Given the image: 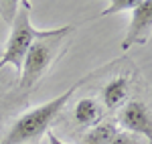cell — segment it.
<instances>
[{"label": "cell", "instance_id": "1", "mask_svg": "<svg viewBox=\"0 0 152 144\" xmlns=\"http://www.w3.org/2000/svg\"><path fill=\"white\" fill-rule=\"evenodd\" d=\"M81 85V81L73 83L69 89H65L61 96L53 97L45 102L43 106H37L35 110L23 114L18 120L12 124V128L8 130L4 144H28L39 140L43 134L49 130V126L55 122V118L59 116V112L65 108V104L71 99V96L75 94V89Z\"/></svg>", "mask_w": 152, "mask_h": 144}, {"label": "cell", "instance_id": "2", "mask_svg": "<svg viewBox=\"0 0 152 144\" xmlns=\"http://www.w3.org/2000/svg\"><path fill=\"white\" fill-rule=\"evenodd\" d=\"M10 37H8V43H6V49L0 57V67L4 65H12L16 71L20 73V67H23L24 55L28 53V49L35 45L37 41L45 39V37L53 35L55 29H37L35 24L31 23V2L23 0L20 6H18V12L14 16V20L10 24Z\"/></svg>", "mask_w": 152, "mask_h": 144}, {"label": "cell", "instance_id": "3", "mask_svg": "<svg viewBox=\"0 0 152 144\" xmlns=\"http://www.w3.org/2000/svg\"><path fill=\"white\" fill-rule=\"evenodd\" d=\"M73 31L71 24L65 26H57L53 35L45 37L41 41H37L33 47L28 49V53L24 55L23 67H20V89H31L35 83H39V79L47 73V69L53 65V61L57 59L59 49L63 45L65 37Z\"/></svg>", "mask_w": 152, "mask_h": 144}, {"label": "cell", "instance_id": "4", "mask_svg": "<svg viewBox=\"0 0 152 144\" xmlns=\"http://www.w3.org/2000/svg\"><path fill=\"white\" fill-rule=\"evenodd\" d=\"M152 35V0H140L130 12V26L126 31L122 49L128 51L134 45H144Z\"/></svg>", "mask_w": 152, "mask_h": 144}, {"label": "cell", "instance_id": "5", "mask_svg": "<svg viewBox=\"0 0 152 144\" xmlns=\"http://www.w3.org/2000/svg\"><path fill=\"white\" fill-rule=\"evenodd\" d=\"M118 122L124 128V132H130L134 136H144L152 142V118L142 102H138V99L128 102L120 110Z\"/></svg>", "mask_w": 152, "mask_h": 144}, {"label": "cell", "instance_id": "6", "mask_svg": "<svg viewBox=\"0 0 152 144\" xmlns=\"http://www.w3.org/2000/svg\"><path fill=\"white\" fill-rule=\"evenodd\" d=\"M73 118L77 124H81L85 128H91L95 124L102 122V106L94 97H83L75 104L73 108Z\"/></svg>", "mask_w": 152, "mask_h": 144}, {"label": "cell", "instance_id": "7", "mask_svg": "<svg viewBox=\"0 0 152 144\" xmlns=\"http://www.w3.org/2000/svg\"><path fill=\"white\" fill-rule=\"evenodd\" d=\"M104 106L107 110H122L128 99V79L126 77H116L107 81L104 87Z\"/></svg>", "mask_w": 152, "mask_h": 144}, {"label": "cell", "instance_id": "8", "mask_svg": "<svg viewBox=\"0 0 152 144\" xmlns=\"http://www.w3.org/2000/svg\"><path fill=\"white\" fill-rule=\"evenodd\" d=\"M118 126L114 122H99V124H95L91 126L85 136H83V142L85 144H110L114 138L118 136Z\"/></svg>", "mask_w": 152, "mask_h": 144}, {"label": "cell", "instance_id": "9", "mask_svg": "<svg viewBox=\"0 0 152 144\" xmlns=\"http://www.w3.org/2000/svg\"><path fill=\"white\" fill-rule=\"evenodd\" d=\"M140 0H112L107 4V8L102 10V16H110V14H120V12H132L138 6Z\"/></svg>", "mask_w": 152, "mask_h": 144}, {"label": "cell", "instance_id": "10", "mask_svg": "<svg viewBox=\"0 0 152 144\" xmlns=\"http://www.w3.org/2000/svg\"><path fill=\"white\" fill-rule=\"evenodd\" d=\"M18 6H20V2H16V0H12V2H0V14H2V18L8 24H12L16 12H18Z\"/></svg>", "mask_w": 152, "mask_h": 144}, {"label": "cell", "instance_id": "11", "mask_svg": "<svg viewBox=\"0 0 152 144\" xmlns=\"http://www.w3.org/2000/svg\"><path fill=\"white\" fill-rule=\"evenodd\" d=\"M110 144H140V138L130 132H118V136Z\"/></svg>", "mask_w": 152, "mask_h": 144}, {"label": "cell", "instance_id": "12", "mask_svg": "<svg viewBox=\"0 0 152 144\" xmlns=\"http://www.w3.org/2000/svg\"><path fill=\"white\" fill-rule=\"evenodd\" d=\"M49 144H65V142H63L61 138H57L53 132H49Z\"/></svg>", "mask_w": 152, "mask_h": 144}]
</instances>
